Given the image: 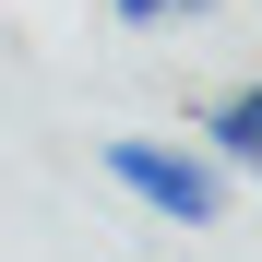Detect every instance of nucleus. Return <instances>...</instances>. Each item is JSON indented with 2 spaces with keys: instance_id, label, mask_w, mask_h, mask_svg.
Segmentation results:
<instances>
[{
  "instance_id": "nucleus-1",
  "label": "nucleus",
  "mask_w": 262,
  "mask_h": 262,
  "mask_svg": "<svg viewBox=\"0 0 262 262\" xmlns=\"http://www.w3.org/2000/svg\"><path fill=\"white\" fill-rule=\"evenodd\" d=\"M96 167H107L143 214H167V227H227V179H214L191 143H143V131H119Z\"/></svg>"
},
{
  "instance_id": "nucleus-2",
  "label": "nucleus",
  "mask_w": 262,
  "mask_h": 262,
  "mask_svg": "<svg viewBox=\"0 0 262 262\" xmlns=\"http://www.w3.org/2000/svg\"><path fill=\"white\" fill-rule=\"evenodd\" d=\"M203 143H214V167H250V155H262V96H250V83L203 107Z\"/></svg>"
},
{
  "instance_id": "nucleus-3",
  "label": "nucleus",
  "mask_w": 262,
  "mask_h": 262,
  "mask_svg": "<svg viewBox=\"0 0 262 262\" xmlns=\"http://www.w3.org/2000/svg\"><path fill=\"white\" fill-rule=\"evenodd\" d=\"M179 12H203V0H107V24H179Z\"/></svg>"
}]
</instances>
